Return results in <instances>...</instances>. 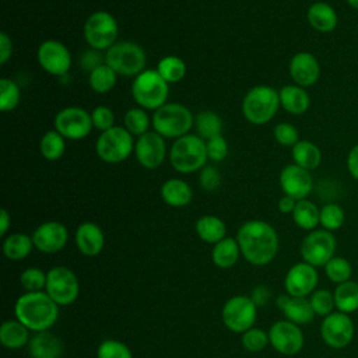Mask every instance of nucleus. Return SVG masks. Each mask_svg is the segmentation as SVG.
Wrapping results in <instances>:
<instances>
[{
  "instance_id": "1",
  "label": "nucleus",
  "mask_w": 358,
  "mask_h": 358,
  "mask_svg": "<svg viewBox=\"0 0 358 358\" xmlns=\"http://www.w3.org/2000/svg\"><path fill=\"white\" fill-rule=\"evenodd\" d=\"M236 241L243 257L255 266L270 263L275 257L280 245L277 231L262 220L243 222L238 229Z\"/></svg>"
},
{
  "instance_id": "2",
  "label": "nucleus",
  "mask_w": 358,
  "mask_h": 358,
  "mask_svg": "<svg viewBox=\"0 0 358 358\" xmlns=\"http://www.w3.org/2000/svg\"><path fill=\"white\" fill-rule=\"evenodd\" d=\"M15 317L32 331L49 330L59 317V305L42 291L22 294L14 306Z\"/></svg>"
},
{
  "instance_id": "3",
  "label": "nucleus",
  "mask_w": 358,
  "mask_h": 358,
  "mask_svg": "<svg viewBox=\"0 0 358 358\" xmlns=\"http://www.w3.org/2000/svg\"><path fill=\"white\" fill-rule=\"evenodd\" d=\"M207 159L206 140L192 133L176 138L169 151L171 165L180 173H192L204 168Z\"/></svg>"
},
{
  "instance_id": "4",
  "label": "nucleus",
  "mask_w": 358,
  "mask_h": 358,
  "mask_svg": "<svg viewBox=\"0 0 358 358\" xmlns=\"http://www.w3.org/2000/svg\"><path fill=\"white\" fill-rule=\"evenodd\" d=\"M280 94L268 85H256L248 91L242 101V113L253 124L268 123L278 112Z\"/></svg>"
},
{
  "instance_id": "5",
  "label": "nucleus",
  "mask_w": 358,
  "mask_h": 358,
  "mask_svg": "<svg viewBox=\"0 0 358 358\" xmlns=\"http://www.w3.org/2000/svg\"><path fill=\"white\" fill-rule=\"evenodd\" d=\"M154 131L168 138H179L189 134L194 126V117L187 106L178 102H166L154 110L151 119Z\"/></svg>"
},
{
  "instance_id": "6",
  "label": "nucleus",
  "mask_w": 358,
  "mask_h": 358,
  "mask_svg": "<svg viewBox=\"0 0 358 358\" xmlns=\"http://www.w3.org/2000/svg\"><path fill=\"white\" fill-rule=\"evenodd\" d=\"M168 94L169 85L157 70H144L134 77L131 84V95L143 109L157 110L166 103Z\"/></svg>"
},
{
  "instance_id": "7",
  "label": "nucleus",
  "mask_w": 358,
  "mask_h": 358,
  "mask_svg": "<svg viewBox=\"0 0 358 358\" xmlns=\"http://www.w3.org/2000/svg\"><path fill=\"white\" fill-rule=\"evenodd\" d=\"M105 63L119 76L136 77L144 71L145 52L144 49L130 41L116 42L105 53Z\"/></svg>"
},
{
  "instance_id": "8",
  "label": "nucleus",
  "mask_w": 358,
  "mask_h": 358,
  "mask_svg": "<svg viewBox=\"0 0 358 358\" xmlns=\"http://www.w3.org/2000/svg\"><path fill=\"white\" fill-rule=\"evenodd\" d=\"M134 150L133 136L122 126H113L99 134L95 143L96 155L108 164H120Z\"/></svg>"
},
{
  "instance_id": "9",
  "label": "nucleus",
  "mask_w": 358,
  "mask_h": 358,
  "mask_svg": "<svg viewBox=\"0 0 358 358\" xmlns=\"http://www.w3.org/2000/svg\"><path fill=\"white\" fill-rule=\"evenodd\" d=\"M84 39L95 50H108L116 43L119 27L115 17L108 11L92 13L84 24Z\"/></svg>"
},
{
  "instance_id": "10",
  "label": "nucleus",
  "mask_w": 358,
  "mask_h": 358,
  "mask_svg": "<svg viewBox=\"0 0 358 358\" xmlns=\"http://www.w3.org/2000/svg\"><path fill=\"white\" fill-rule=\"evenodd\" d=\"M337 241L333 232L326 229L310 231L301 243V256L303 262L313 267H320L334 257Z\"/></svg>"
},
{
  "instance_id": "11",
  "label": "nucleus",
  "mask_w": 358,
  "mask_h": 358,
  "mask_svg": "<svg viewBox=\"0 0 358 358\" xmlns=\"http://www.w3.org/2000/svg\"><path fill=\"white\" fill-rule=\"evenodd\" d=\"M46 278V294L60 306L73 303L80 292L77 275L64 266L50 268Z\"/></svg>"
},
{
  "instance_id": "12",
  "label": "nucleus",
  "mask_w": 358,
  "mask_h": 358,
  "mask_svg": "<svg viewBox=\"0 0 358 358\" xmlns=\"http://www.w3.org/2000/svg\"><path fill=\"white\" fill-rule=\"evenodd\" d=\"M256 303L250 296L235 295L229 298L222 308V322L234 333H245L256 322Z\"/></svg>"
},
{
  "instance_id": "13",
  "label": "nucleus",
  "mask_w": 358,
  "mask_h": 358,
  "mask_svg": "<svg viewBox=\"0 0 358 358\" xmlns=\"http://www.w3.org/2000/svg\"><path fill=\"white\" fill-rule=\"evenodd\" d=\"M92 127L91 113L80 106H67L55 116V130L67 140H81Z\"/></svg>"
},
{
  "instance_id": "14",
  "label": "nucleus",
  "mask_w": 358,
  "mask_h": 358,
  "mask_svg": "<svg viewBox=\"0 0 358 358\" xmlns=\"http://www.w3.org/2000/svg\"><path fill=\"white\" fill-rule=\"evenodd\" d=\"M354 322L348 313L333 312L323 317L320 334L323 341L334 350L345 348L354 338Z\"/></svg>"
},
{
  "instance_id": "15",
  "label": "nucleus",
  "mask_w": 358,
  "mask_h": 358,
  "mask_svg": "<svg viewBox=\"0 0 358 358\" xmlns=\"http://www.w3.org/2000/svg\"><path fill=\"white\" fill-rule=\"evenodd\" d=\"M271 347L284 355L298 354L305 343L301 327L289 320L275 322L268 331Z\"/></svg>"
},
{
  "instance_id": "16",
  "label": "nucleus",
  "mask_w": 358,
  "mask_h": 358,
  "mask_svg": "<svg viewBox=\"0 0 358 358\" xmlns=\"http://www.w3.org/2000/svg\"><path fill=\"white\" fill-rule=\"evenodd\" d=\"M38 63L50 76H64L71 67L70 50L56 39H48L38 48Z\"/></svg>"
},
{
  "instance_id": "17",
  "label": "nucleus",
  "mask_w": 358,
  "mask_h": 358,
  "mask_svg": "<svg viewBox=\"0 0 358 358\" xmlns=\"http://www.w3.org/2000/svg\"><path fill=\"white\" fill-rule=\"evenodd\" d=\"M278 180L284 194L295 199L296 201L306 199L313 189V178L310 171H306L294 162L281 169Z\"/></svg>"
},
{
  "instance_id": "18",
  "label": "nucleus",
  "mask_w": 358,
  "mask_h": 358,
  "mask_svg": "<svg viewBox=\"0 0 358 358\" xmlns=\"http://www.w3.org/2000/svg\"><path fill=\"white\" fill-rule=\"evenodd\" d=\"M319 274L316 267L306 262L294 264L285 274L284 287L288 295L306 298L310 295L317 285Z\"/></svg>"
},
{
  "instance_id": "19",
  "label": "nucleus",
  "mask_w": 358,
  "mask_h": 358,
  "mask_svg": "<svg viewBox=\"0 0 358 358\" xmlns=\"http://www.w3.org/2000/svg\"><path fill=\"white\" fill-rule=\"evenodd\" d=\"M134 154L138 164L147 169H155L162 165L166 157V144L157 131H147L140 136L134 144Z\"/></svg>"
},
{
  "instance_id": "20",
  "label": "nucleus",
  "mask_w": 358,
  "mask_h": 358,
  "mask_svg": "<svg viewBox=\"0 0 358 358\" xmlns=\"http://www.w3.org/2000/svg\"><path fill=\"white\" fill-rule=\"evenodd\" d=\"M67 239V228L57 221H46L32 234L34 246L43 253H56L62 250L66 246Z\"/></svg>"
},
{
  "instance_id": "21",
  "label": "nucleus",
  "mask_w": 358,
  "mask_h": 358,
  "mask_svg": "<svg viewBox=\"0 0 358 358\" xmlns=\"http://www.w3.org/2000/svg\"><path fill=\"white\" fill-rule=\"evenodd\" d=\"M291 80L303 88L312 87L320 78V64L315 55L310 52L295 53L288 66Z\"/></svg>"
},
{
  "instance_id": "22",
  "label": "nucleus",
  "mask_w": 358,
  "mask_h": 358,
  "mask_svg": "<svg viewBox=\"0 0 358 358\" xmlns=\"http://www.w3.org/2000/svg\"><path fill=\"white\" fill-rule=\"evenodd\" d=\"M277 306L284 313L287 320L295 324H306L310 323L315 317L313 308L308 298L291 296V295H280L277 298Z\"/></svg>"
},
{
  "instance_id": "23",
  "label": "nucleus",
  "mask_w": 358,
  "mask_h": 358,
  "mask_svg": "<svg viewBox=\"0 0 358 358\" xmlns=\"http://www.w3.org/2000/svg\"><path fill=\"white\" fill-rule=\"evenodd\" d=\"M78 250L85 256H96L105 245V236L95 222H83L74 235Z\"/></svg>"
},
{
  "instance_id": "24",
  "label": "nucleus",
  "mask_w": 358,
  "mask_h": 358,
  "mask_svg": "<svg viewBox=\"0 0 358 358\" xmlns=\"http://www.w3.org/2000/svg\"><path fill=\"white\" fill-rule=\"evenodd\" d=\"M309 25L322 34L333 32L338 25V15L334 7L326 1H315L306 11Z\"/></svg>"
},
{
  "instance_id": "25",
  "label": "nucleus",
  "mask_w": 358,
  "mask_h": 358,
  "mask_svg": "<svg viewBox=\"0 0 358 358\" xmlns=\"http://www.w3.org/2000/svg\"><path fill=\"white\" fill-rule=\"evenodd\" d=\"M28 352L31 358H60L63 343L49 330L39 331L29 340Z\"/></svg>"
},
{
  "instance_id": "26",
  "label": "nucleus",
  "mask_w": 358,
  "mask_h": 358,
  "mask_svg": "<svg viewBox=\"0 0 358 358\" xmlns=\"http://www.w3.org/2000/svg\"><path fill=\"white\" fill-rule=\"evenodd\" d=\"M280 103L291 115H302L310 106L308 91L296 84L284 85L280 91Z\"/></svg>"
},
{
  "instance_id": "27",
  "label": "nucleus",
  "mask_w": 358,
  "mask_h": 358,
  "mask_svg": "<svg viewBox=\"0 0 358 358\" xmlns=\"http://www.w3.org/2000/svg\"><path fill=\"white\" fill-rule=\"evenodd\" d=\"M192 189L190 186L178 178L168 179L161 186L162 200L172 207H185L192 201Z\"/></svg>"
},
{
  "instance_id": "28",
  "label": "nucleus",
  "mask_w": 358,
  "mask_h": 358,
  "mask_svg": "<svg viewBox=\"0 0 358 358\" xmlns=\"http://www.w3.org/2000/svg\"><path fill=\"white\" fill-rule=\"evenodd\" d=\"M29 340V329L20 320H6L0 326V343L8 350H18Z\"/></svg>"
},
{
  "instance_id": "29",
  "label": "nucleus",
  "mask_w": 358,
  "mask_h": 358,
  "mask_svg": "<svg viewBox=\"0 0 358 358\" xmlns=\"http://www.w3.org/2000/svg\"><path fill=\"white\" fill-rule=\"evenodd\" d=\"M294 164L299 165L306 171L316 169L322 162V151L320 148L309 140H299L291 151Z\"/></svg>"
},
{
  "instance_id": "30",
  "label": "nucleus",
  "mask_w": 358,
  "mask_h": 358,
  "mask_svg": "<svg viewBox=\"0 0 358 358\" xmlns=\"http://www.w3.org/2000/svg\"><path fill=\"white\" fill-rule=\"evenodd\" d=\"M241 255V248L238 241L229 236H225L222 241L217 242L213 248L211 257L217 267L220 268H231L235 266Z\"/></svg>"
},
{
  "instance_id": "31",
  "label": "nucleus",
  "mask_w": 358,
  "mask_h": 358,
  "mask_svg": "<svg viewBox=\"0 0 358 358\" xmlns=\"http://www.w3.org/2000/svg\"><path fill=\"white\" fill-rule=\"evenodd\" d=\"M196 234L207 243H217L225 238L227 227L224 221L215 215H203L196 221Z\"/></svg>"
},
{
  "instance_id": "32",
  "label": "nucleus",
  "mask_w": 358,
  "mask_h": 358,
  "mask_svg": "<svg viewBox=\"0 0 358 358\" xmlns=\"http://www.w3.org/2000/svg\"><path fill=\"white\" fill-rule=\"evenodd\" d=\"M294 222L305 231H313L320 224V208L310 200L303 199L296 201L292 213Z\"/></svg>"
},
{
  "instance_id": "33",
  "label": "nucleus",
  "mask_w": 358,
  "mask_h": 358,
  "mask_svg": "<svg viewBox=\"0 0 358 358\" xmlns=\"http://www.w3.org/2000/svg\"><path fill=\"white\" fill-rule=\"evenodd\" d=\"M333 295L338 312L350 315L358 309V282L348 280L337 284Z\"/></svg>"
},
{
  "instance_id": "34",
  "label": "nucleus",
  "mask_w": 358,
  "mask_h": 358,
  "mask_svg": "<svg viewBox=\"0 0 358 358\" xmlns=\"http://www.w3.org/2000/svg\"><path fill=\"white\" fill-rule=\"evenodd\" d=\"M34 248L32 236H28L27 234H11L6 238L3 243V252L7 259L10 260H22L25 259Z\"/></svg>"
},
{
  "instance_id": "35",
  "label": "nucleus",
  "mask_w": 358,
  "mask_h": 358,
  "mask_svg": "<svg viewBox=\"0 0 358 358\" xmlns=\"http://www.w3.org/2000/svg\"><path fill=\"white\" fill-rule=\"evenodd\" d=\"M194 127L197 136L207 141L215 136L222 134L224 124L220 115L213 110H203L194 117Z\"/></svg>"
},
{
  "instance_id": "36",
  "label": "nucleus",
  "mask_w": 358,
  "mask_h": 358,
  "mask_svg": "<svg viewBox=\"0 0 358 358\" xmlns=\"http://www.w3.org/2000/svg\"><path fill=\"white\" fill-rule=\"evenodd\" d=\"M66 138L57 130L46 131L39 143V151L43 158L49 161H56L63 157L66 151Z\"/></svg>"
},
{
  "instance_id": "37",
  "label": "nucleus",
  "mask_w": 358,
  "mask_h": 358,
  "mask_svg": "<svg viewBox=\"0 0 358 358\" xmlns=\"http://www.w3.org/2000/svg\"><path fill=\"white\" fill-rule=\"evenodd\" d=\"M157 71L168 84H173V83H179L185 77L186 64L180 57L171 55V56L162 57L158 62Z\"/></svg>"
},
{
  "instance_id": "38",
  "label": "nucleus",
  "mask_w": 358,
  "mask_h": 358,
  "mask_svg": "<svg viewBox=\"0 0 358 358\" xmlns=\"http://www.w3.org/2000/svg\"><path fill=\"white\" fill-rule=\"evenodd\" d=\"M116 77L117 74L106 63H103L90 73L88 83L92 91L98 94H105L115 87Z\"/></svg>"
},
{
  "instance_id": "39",
  "label": "nucleus",
  "mask_w": 358,
  "mask_h": 358,
  "mask_svg": "<svg viewBox=\"0 0 358 358\" xmlns=\"http://www.w3.org/2000/svg\"><path fill=\"white\" fill-rule=\"evenodd\" d=\"M324 273L331 282L341 284L351 280L352 266L345 257L334 256L324 264Z\"/></svg>"
},
{
  "instance_id": "40",
  "label": "nucleus",
  "mask_w": 358,
  "mask_h": 358,
  "mask_svg": "<svg viewBox=\"0 0 358 358\" xmlns=\"http://www.w3.org/2000/svg\"><path fill=\"white\" fill-rule=\"evenodd\" d=\"M124 129L131 134V136H143L148 131L150 126V117L143 108H131L126 112L124 117Z\"/></svg>"
},
{
  "instance_id": "41",
  "label": "nucleus",
  "mask_w": 358,
  "mask_h": 358,
  "mask_svg": "<svg viewBox=\"0 0 358 358\" xmlns=\"http://www.w3.org/2000/svg\"><path fill=\"white\" fill-rule=\"evenodd\" d=\"M345 213L337 203H327L320 208V225L326 231H337L344 225Z\"/></svg>"
},
{
  "instance_id": "42",
  "label": "nucleus",
  "mask_w": 358,
  "mask_h": 358,
  "mask_svg": "<svg viewBox=\"0 0 358 358\" xmlns=\"http://www.w3.org/2000/svg\"><path fill=\"white\" fill-rule=\"evenodd\" d=\"M21 99L20 87L10 78L0 80V110L10 112L15 109Z\"/></svg>"
},
{
  "instance_id": "43",
  "label": "nucleus",
  "mask_w": 358,
  "mask_h": 358,
  "mask_svg": "<svg viewBox=\"0 0 358 358\" xmlns=\"http://www.w3.org/2000/svg\"><path fill=\"white\" fill-rule=\"evenodd\" d=\"M309 301H310V305L313 308L315 315H319L322 317H326L327 315L333 313V309L336 308L334 295H333V292H330L326 288L315 289L310 294Z\"/></svg>"
},
{
  "instance_id": "44",
  "label": "nucleus",
  "mask_w": 358,
  "mask_h": 358,
  "mask_svg": "<svg viewBox=\"0 0 358 358\" xmlns=\"http://www.w3.org/2000/svg\"><path fill=\"white\" fill-rule=\"evenodd\" d=\"M46 278L48 274H45L38 267H28L20 275L21 285L27 289V292L42 291V288L46 287Z\"/></svg>"
},
{
  "instance_id": "45",
  "label": "nucleus",
  "mask_w": 358,
  "mask_h": 358,
  "mask_svg": "<svg viewBox=\"0 0 358 358\" xmlns=\"http://www.w3.org/2000/svg\"><path fill=\"white\" fill-rule=\"evenodd\" d=\"M242 345L245 350L252 352H259L267 347L270 343L268 334L262 329H249L245 333H242Z\"/></svg>"
},
{
  "instance_id": "46",
  "label": "nucleus",
  "mask_w": 358,
  "mask_h": 358,
  "mask_svg": "<svg viewBox=\"0 0 358 358\" xmlns=\"http://www.w3.org/2000/svg\"><path fill=\"white\" fill-rule=\"evenodd\" d=\"M98 358H133L130 348L117 340H105L96 350Z\"/></svg>"
},
{
  "instance_id": "47",
  "label": "nucleus",
  "mask_w": 358,
  "mask_h": 358,
  "mask_svg": "<svg viewBox=\"0 0 358 358\" xmlns=\"http://www.w3.org/2000/svg\"><path fill=\"white\" fill-rule=\"evenodd\" d=\"M273 136H274L275 141L284 147L292 148L299 141V133H298L296 127L287 122L275 124V127L273 130Z\"/></svg>"
},
{
  "instance_id": "48",
  "label": "nucleus",
  "mask_w": 358,
  "mask_h": 358,
  "mask_svg": "<svg viewBox=\"0 0 358 358\" xmlns=\"http://www.w3.org/2000/svg\"><path fill=\"white\" fill-rule=\"evenodd\" d=\"M91 119H92V126L95 129H98L101 133L105 130H109L110 127H113L115 124V113L112 112L110 108L105 106V105H99L96 106L92 112H91Z\"/></svg>"
},
{
  "instance_id": "49",
  "label": "nucleus",
  "mask_w": 358,
  "mask_h": 358,
  "mask_svg": "<svg viewBox=\"0 0 358 358\" xmlns=\"http://www.w3.org/2000/svg\"><path fill=\"white\" fill-rule=\"evenodd\" d=\"M206 148H207L208 159H211L214 162H220L228 155V143L222 134L207 140Z\"/></svg>"
},
{
  "instance_id": "50",
  "label": "nucleus",
  "mask_w": 358,
  "mask_h": 358,
  "mask_svg": "<svg viewBox=\"0 0 358 358\" xmlns=\"http://www.w3.org/2000/svg\"><path fill=\"white\" fill-rule=\"evenodd\" d=\"M199 182H200V186L207 192H213L218 189L221 183V176L218 169L214 166H204L200 172Z\"/></svg>"
},
{
  "instance_id": "51",
  "label": "nucleus",
  "mask_w": 358,
  "mask_h": 358,
  "mask_svg": "<svg viewBox=\"0 0 358 358\" xmlns=\"http://www.w3.org/2000/svg\"><path fill=\"white\" fill-rule=\"evenodd\" d=\"M101 64H103V63H102V55L99 53V50L92 49V50H87V52L83 53V56H81V66L87 71L91 73L92 70H95Z\"/></svg>"
},
{
  "instance_id": "52",
  "label": "nucleus",
  "mask_w": 358,
  "mask_h": 358,
  "mask_svg": "<svg viewBox=\"0 0 358 358\" xmlns=\"http://www.w3.org/2000/svg\"><path fill=\"white\" fill-rule=\"evenodd\" d=\"M347 171L350 176L355 180H358V143L351 147V150L347 154Z\"/></svg>"
},
{
  "instance_id": "53",
  "label": "nucleus",
  "mask_w": 358,
  "mask_h": 358,
  "mask_svg": "<svg viewBox=\"0 0 358 358\" xmlns=\"http://www.w3.org/2000/svg\"><path fill=\"white\" fill-rule=\"evenodd\" d=\"M13 55V41L11 38L6 34H0V63L4 64Z\"/></svg>"
},
{
  "instance_id": "54",
  "label": "nucleus",
  "mask_w": 358,
  "mask_h": 358,
  "mask_svg": "<svg viewBox=\"0 0 358 358\" xmlns=\"http://www.w3.org/2000/svg\"><path fill=\"white\" fill-rule=\"evenodd\" d=\"M252 301L256 303V306H262L264 305L268 298H270V292H268V288L263 287V285H259L253 289V294H252Z\"/></svg>"
},
{
  "instance_id": "55",
  "label": "nucleus",
  "mask_w": 358,
  "mask_h": 358,
  "mask_svg": "<svg viewBox=\"0 0 358 358\" xmlns=\"http://www.w3.org/2000/svg\"><path fill=\"white\" fill-rule=\"evenodd\" d=\"M295 206H296V200L289 197V196H282L280 200H278V210L282 213V214H292L294 210H295Z\"/></svg>"
},
{
  "instance_id": "56",
  "label": "nucleus",
  "mask_w": 358,
  "mask_h": 358,
  "mask_svg": "<svg viewBox=\"0 0 358 358\" xmlns=\"http://www.w3.org/2000/svg\"><path fill=\"white\" fill-rule=\"evenodd\" d=\"M10 224H11V218H10V214L7 213L6 208H1L0 211V235H6V232L8 231L10 228Z\"/></svg>"
},
{
  "instance_id": "57",
  "label": "nucleus",
  "mask_w": 358,
  "mask_h": 358,
  "mask_svg": "<svg viewBox=\"0 0 358 358\" xmlns=\"http://www.w3.org/2000/svg\"><path fill=\"white\" fill-rule=\"evenodd\" d=\"M345 1H347V4H348L351 8L358 10V0H345Z\"/></svg>"
}]
</instances>
